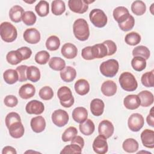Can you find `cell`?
<instances>
[{
    "label": "cell",
    "instance_id": "e0dca14e",
    "mask_svg": "<svg viewBox=\"0 0 154 154\" xmlns=\"http://www.w3.org/2000/svg\"><path fill=\"white\" fill-rule=\"evenodd\" d=\"M123 104L127 109L134 110L140 106V99L137 94H129L124 98Z\"/></svg>",
    "mask_w": 154,
    "mask_h": 154
},
{
    "label": "cell",
    "instance_id": "680465c9",
    "mask_svg": "<svg viewBox=\"0 0 154 154\" xmlns=\"http://www.w3.org/2000/svg\"><path fill=\"white\" fill-rule=\"evenodd\" d=\"M2 154H16L17 152L14 148L11 146H5L3 148L2 151Z\"/></svg>",
    "mask_w": 154,
    "mask_h": 154
},
{
    "label": "cell",
    "instance_id": "b9f144b4",
    "mask_svg": "<svg viewBox=\"0 0 154 154\" xmlns=\"http://www.w3.org/2000/svg\"><path fill=\"white\" fill-rule=\"evenodd\" d=\"M125 41L126 43L129 45L135 46L140 43L141 41V36L136 32H131L126 35Z\"/></svg>",
    "mask_w": 154,
    "mask_h": 154
},
{
    "label": "cell",
    "instance_id": "74e56055",
    "mask_svg": "<svg viewBox=\"0 0 154 154\" xmlns=\"http://www.w3.org/2000/svg\"><path fill=\"white\" fill-rule=\"evenodd\" d=\"M131 66L135 71L141 72L146 67V60L141 57H134L131 61Z\"/></svg>",
    "mask_w": 154,
    "mask_h": 154
},
{
    "label": "cell",
    "instance_id": "83f0119b",
    "mask_svg": "<svg viewBox=\"0 0 154 154\" xmlns=\"http://www.w3.org/2000/svg\"><path fill=\"white\" fill-rule=\"evenodd\" d=\"M81 132L84 135H91L95 129V126L93 122L90 119H87L84 122L80 123L79 126Z\"/></svg>",
    "mask_w": 154,
    "mask_h": 154
},
{
    "label": "cell",
    "instance_id": "11a10c76",
    "mask_svg": "<svg viewBox=\"0 0 154 154\" xmlns=\"http://www.w3.org/2000/svg\"><path fill=\"white\" fill-rule=\"evenodd\" d=\"M17 50L22 55L23 60L28 59L31 57V55L32 54V51L31 50V49L28 48V47H26V46L21 47V48L17 49Z\"/></svg>",
    "mask_w": 154,
    "mask_h": 154
},
{
    "label": "cell",
    "instance_id": "44dd1931",
    "mask_svg": "<svg viewBox=\"0 0 154 154\" xmlns=\"http://www.w3.org/2000/svg\"><path fill=\"white\" fill-rule=\"evenodd\" d=\"M35 88L31 84H25L20 87L19 90V96L23 99H28L34 96Z\"/></svg>",
    "mask_w": 154,
    "mask_h": 154
},
{
    "label": "cell",
    "instance_id": "7dc6e473",
    "mask_svg": "<svg viewBox=\"0 0 154 154\" xmlns=\"http://www.w3.org/2000/svg\"><path fill=\"white\" fill-rule=\"evenodd\" d=\"M135 24V19L134 17L130 14L129 17L123 23L119 24V28L123 31H128L132 29Z\"/></svg>",
    "mask_w": 154,
    "mask_h": 154
},
{
    "label": "cell",
    "instance_id": "c3c4849f",
    "mask_svg": "<svg viewBox=\"0 0 154 154\" xmlns=\"http://www.w3.org/2000/svg\"><path fill=\"white\" fill-rule=\"evenodd\" d=\"M5 125L7 128L13 123L16 122H21L20 117L17 112H11L8 113L5 117Z\"/></svg>",
    "mask_w": 154,
    "mask_h": 154
},
{
    "label": "cell",
    "instance_id": "bcb514c9",
    "mask_svg": "<svg viewBox=\"0 0 154 154\" xmlns=\"http://www.w3.org/2000/svg\"><path fill=\"white\" fill-rule=\"evenodd\" d=\"M40 97L45 100L51 99L54 96V92L52 89L49 86H45L42 87L38 93Z\"/></svg>",
    "mask_w": 154,
    "mask_h": 154
},
{
    "label": "cell",
    "instance_id": "94428289",
    "mask_svg": "<svg viewBox=\"0 0 154 154\" xmlns=\"http://www.w3.org/2000/svg\"><path fill=\"white\" fill-rule=\"evenodd\" d=\"M153 5H154V4L153 3V4H152V6H151V7H150V11H151V13H152V14H153V12H152V7L153 6Z\"/></svg>",
    "mask_w": 154,
    "mask_h": 154
},
{
    "label": "cell",
    "instance_id": "cb8c5ba5",
    "mask_svg": "<svg viewBox=\"0 0 154 154\" xmlns=\"http://www.w3.org/2000/svg\"><path fill=\"white\" fill-rule=\"evenodd\" d=\"M87 110L82 106L75 108L72 111L73 119L78 123H81L87 119Z\"/></svg>",
    "mask_w": 154,
    "mask_h": 154
},
{
    "label": "cell",
    "instance_id": "9a60e30c",
    "mask_svg": "<svg viewBox=\"0 0 154 154\" xmlns=\"http://www.w3.org/2000/svg\"><path fill=\"white\" fill-rule=\"evenodd\" d=\"M129 16V10L123 6L117 7L113 11V17L119 24L124 22Z\"/></svg>",
    "mask_w": 154,
    "mask_h": 154
},
{
    "label": "cell",
    "instance_id": "1f68e13d",
    "mask_svg": "<svg viewBox=\"0 0 154 154\" xmlns=\"http://www.w3.org/2000/svg\"><path fill=\"white\" fill-rule=\"evenodd\" d=\"M49 66L54 70L61 71L66 67V62L60 57H54L51 58L49 60Z\"/></svg>",
    "mask_w": 154,
    "mask_h": 154
},
{
    "label": "cell",
    "instance_id": "9c48e42d",
    "mask_svg": "<svg viewBox=\"0 0 154 154\" xmlns=\"http://www.w3.org/2000/svg\"><path fill=\"white\" fill-rule=\"evenodd\" d=\"M106 139L102 135H99L95 138L92 145L93 149L95 153L104 154L108 152V146Z\"/></svg>",
    "mask_w": 154,
    "mask_h": 154
},
{
    "label": "cell",
    "instance_id": "681fc988",
    "mask_svg": "<svg viewBox=\"0 0 154 154\" xmlns=\"http://www.w3.org/2000/svg\"><path fill=\"white\" fill-rule=\"evenodd\" d=\"M82 152V149L78 145L75 144H70L69 145L66 146L61 151V153H81Z\"/></svg>",
    "mask_w": 154,
    "mask_h": 154
},
{
    "label": "cell",
    "instance_id": "8fae6325",
    "mask_svg": "<svg viewBox=\"0 0 154 154\" xmlns=\"http://www.w3.org/2000/svg\"><path fill=\"white\" fill-rule=\"evenodd\" d=\"M45 109L43 103L37 100H32L28 102L25 106V110L29 114L39 115L43 113Z\"/></svg>",
    "mask_w": 154,
    "mask_h": 154
},
{
    "label": "cell",
    "instance_id": "7c38bea8",
    "mask_svg": "<svg viewBox=\"0 0 154 154\" xmlns=\"http://www.w3.org/2000/svg\"><path fill=\"white\" fill-rule=\"evenodd\" d=\"M114 131V125L110 121L108 120H103L100 122L98 126V132L99 135H102L106 138H108L112 135Z\"/></svg>",
    "mask_w": 154,
    "mask_h": 154
},
{
    "label": "cell",
    "instance_id": "ba28073f",
    "mask_svg": "<svg viewBox=\"0 0 154 154\" xmlns=\"http://www.w3.org/2000/svg\"><path fill=\"white\" fill-rule=\"evenodd\" d=\"M51 119L55 125L58 127H63L68 123L69 117L66 111L59 109L53 112Z\"/></svg>",
    "mask_w": 154,
    "mask_h": 154
},
{
    "label": "cell",
    "instance_id": "db71d44e",
    "mask_svg": "<svg viewBox=\"0 0 154 154\" xmlns=\"http://www.w3.org/2000/svg\"><path fill=\"white\" fill-rule=\"evenodd\" d=\"M103 44H105L107 48L108 49V56H110L112 55L113 54H114L117 51V46L116 45V43L110 40H105L103 42Z\"/></svg>",
    "mask_w": 154,
    "mask_h": 154
},
{
    "label": "cell",
    "instance_id": "277c9868",
    "mask_svg": "<svg viewBox=\"0 0 154 154\" xmlns=\"http://www.w3.org/2000/svg\"><path fill=\"white\" fill-rule=\"evenodd\" d=\"M119 64L118 61L115 59H109L103 61L100 65V73L106 77L112 78L118 72Z\"/></svg>",
    "mask_w": 154,
    "mask_h": 154
},
{
    "label": "cell",
    "instance_id": "7a4b0ae2",
    "mask_svg": "<svg viewBox=\"0 0 154 154\" xmlns=\"http://www.w3.org/2000/svg\"><path fill=\"white\" fill-rule=\"evenodd\" d=\"M0 35L2 40L4 42H13L17 38V29L11 23L4 22L0 25Z\"/></svg>",
    "mask_w": 154,
    "mask_h": 154
},
{
    "label": "cell",
    "instance_id": "8992f818",
    "mask_svg": "<svg viewBox=\"0 0 154 154\" xmlns=\"http://www.w3.org/2000/svg\"><path fill=\"white\" fill-rule=\"evenodd\" d=\"M89 17L92 24L96 27L102 28L107 23V16L104 11L100 9L94 8L92 10L90 13Z\"/></svg>",
    "mask_w": 154,
    "mask_h": 154
},
{
    "label": "cell",
    "instance_id": "9f6ffc18",
    "mask_svg": "<svg viewBox=\"0 0 154 154\" xmlns=\"http://www.w3.org/2000/svg\"><path fill=\"white\" fill-rule=\"evenodd\" d=\"M71 144H75L78 146H79L81 149L84 147V139L81 137L76 135L72 141H71Z\"/></svg>",
    "mask_w": 154,
    "mask_h": 154
},
{
    "label": "cell",
    "instance_id": "f5cc1de1",
    "mask_svg": "<svg viewBox=\"0 0 154 154\" xmlns=\"http://www.w3.org/2000/svg\"><path fill=\"white\" fill-rule=\"evenodd\" d=\"M4 104L8 107H14L18 103V100L15 96L8 95L7 96L4 100Z\"/></svg>",
    "mask_w": 154,
    "mask_h": 154
},
{
    "label": "cell",
    "instance_id": "836d02e7",
    "mask_svg": "<svg viewBox=\"0 0 154 154\" xmlns=\"http://www.w3.org/2000/svg\"><path fill=\"white\" fill-rule=\"evenodd\" d=\"M26 76L28 80L33 82H37L40 78V70L36 66H29L26 70Z\"/></svg>",
    "mask_w": 154,
    "mask_h": 154
},
{
    "label": "cell",
    "instance_id": "603a6c76",
    "mask_svg": "<svg viewBox=\"0 0 154 154\" xmlns=\"http://www.w3.org/2000/svg\"><path fill=\"white\" fill-rule=\"evenodd\" d=\"M60 76L63 81L70 82L75 79L76 71L73 67L67 66L60 71Z\"/></svg>",
    "mask_w": 154,
    "mask_h": 154
},
{
    "label": "cell",
    "instance_id": "4dcf8cb0",
    "mask_svg": "<svg viewBox=\"0 0 154 154\" xmlns=\"http://www.w3.org/2000/svg\"><path fill=\"white\" fill-rule=\"evenodd\" d=\"M6 59L7 62L12 65H16L23 60L22 55L17 50L8 52L6 55Z\"/></svg>",
    "mask_w": 154,
    "mask_h": 154
},
{
    "label": "cell",
    "instance_id": "60d3db41",
    "mask_svg": "<svg viewBox=\"0 0 154 154\" xmlns=\"http://www.w3.org/2000/svg\"><path fill=\"white\" fill-rule=\"evenodd\" d=\"M60 46V40L56 35H51L48 37L46 42V48L51 51H54L57 50Z\"/></svg>",
    "mask_w": 154,
    "mask_h": 154
},
{
    "label": "cell",
    "instance_id": "5bb4252c",
    "mask_svg": "<svg viewBox=\"0 0 154 154\" xmlns=\"http://www.w3.org/2000/svg\"><path fill=\"white\" fill-rule=\"evenodd\" d=\"M141 140L144 146L147 148L154 147V132L153 130L146 129L141 134Z\"/></svg>",
    "mask_w": 154,
    "mask_h": 154
},
{
    "label": "cell",
    "instance_id": "d6986e66",
    "mask_svg": "<svg viewBox=\"0 0 154 154\" xmlns=\"http://www.w3.org/2000/svg\"><path fill=\"white\" fill-rule=\"evenodd\" d=\"M9 134L13 138H19L22 137L25 132L24 127L21 122H16L11 125L8 128Z\"/></svg>",
    "mask_w": 154,
    "mask_h": 154
},
{
    "label": "cell",
    "instance_id": "ee69618b",
    "mask_svg": "<svg viewBox=\"0 0 154 154\" xmlns=\"http://www.w3.org/2000/svg\"><path fill=\"white\" fill-rule=\"evenodd\" d=\"M36 16L32 11H25L22 18V20L24 24L29 26L34 24L36 22Z\"/></svg>",
    "mask_w": 154,
    "mask_h": 154
},
{
    "label": "cell",
    "instance_id": "7402d4cb",
    "mask_svg": "<svg viewBox=\"0 0 154 154\" xmlns=\"http://www.w3.org/2000/svg\"><path fill=\"white\" fill-rule=\"evenodd\" d=\"M104 107V102L102 100L98 98L93 99L90 103L91 112L95 116H101L103 112Z\"/></svg>",
    "mask_w": 154,
    "mask_h": 154
},
{
    "label": "cell",
    "instance_id": "f907efd6",
    "mask_svg": "<svg viewBox=\"0 0 154 154\" xmlns=\"http://www.w3.org/2000/svg\"><path fill=\"white\" fill-rule=\"evenodd\" d=\"M82 57L86 60H91L95 59L93 46H87L82 49Z\"/></svg>",
    "mask_w": 154,
    "mask_h": 154
},
{
    "label": "cell",
    "instance_id": "e575fe53",
    "mask_svg": "<svg viewBox=\"0 0 154 154\" xmlns=\"http://www.w3.org/2000/svg\"><path fill=\"white\" fill-rule=\"evenodd\" d=\"M131 10L135 15L141 16L146 12V4L142 1H135L131 5Z\"/></svg>",
    "mask_w": 154,
    "mask_h": 154
},
{
    "label": "cell",
    "instance_id": "52a82bcc",
    "mask_svg": "<svg viewBox=\"0 0 154 154\" xmlns=\"http://www.w3.org/2000/svg\"><path fill=\"white\" fill-rule=\"evenodd\" d=\"M144 124V118L143 116L139 113H134L131 114L128 119V128L133 132L139 131L143 128Z\"/></svg>",
    "mask_w": 154,
    "mask_h": 154
},
{
    "label": "cell",
    "instance_id": "d4e9b609",
    "mask_svg": "<svg viewBox=\"0 0 154 154\" xmlns=\"http://www.w3.org/2000/svg\"><path fill=\"white\" fill-rule=\"evenodd\" d=\"M23 13L24 10L21 6L14 5L9 11V17L11 21L18 23L22 20Z\"/></svg>",
    "mask_w": 154,
    "mask_h": 154
},
{
    "label": "cell",
    "instance_id": "f35d334b",
    "mask_svg": "<svg viewBox=\"0 0 154 154\" xmlns=\"http://www.w3.org/2000/svg\"><path fill=\"white\" fill-rule=\"evenodd\" d=\"M132 55L134 57H143L146 60L150 57V51L146 46L143 45L138 46L133 49Z\"/></svg>",
    "mask_w": 154,
    "mask_h": 154
},
{
    "label": "cell",
    "instance_id": "ab89813d",
    "mask_svg": "<svg viewBox=\"0 0 154 154\" xmlns=\"http://www.w3.org/2000/svg\"><path fill=\"white\" fill-rule=\"evenodd\" d=\"M142 84L146 87H153L154 85V70L147 72L144 73L141 78Z\"/></svg>",
    "mask_w": 154,
    "mask_h": 154
},
{
    "label": "cell",
    "instance_id": "91938a15",
    "mask_svg": "<svg viewBox=\"0 0 154 154\" xmlns=\"http://www.w3.org/2000/svg\"><path fill=\"white\" fill-rule=\"evenodd\" d=\"M25 2H26V3H28V4H32V3H33V2H35V0H32V1H25Z\"/></svg>",
    "mask_w": 154,
    "mask_h": 154
},
{
    "label": "cell",
    "instance_id": "f1b7e54d",
    "mask_svg": "<svg viewBox=\"0 0 154 154\" xmlns=\"http://www.w3.org/2000/svg\"><path fill=\"white\" fill-rule=\"evenodd\" d=\"M139 144L137 140L130 138L125 140L122 144L123 150L128 153H134L138 149Z\"/></svg>",
    "mask_w": 154,
    "mask_h": 154
},
{
    "label": "cell",
    "instance_id": "5b68a950",
    "mask_svg": "<svg viewBox=\"0 0 154 154\" xmlns=\"http://www.w3.org/2000/svg\"><path fill=\"white\" fill-rule=\"evenodd\" d=\"M57 96L60 99L61 105L65 108L71 107L75 102L74 97L72 96L71 90L66 87H60L57 91Z\"/></svg>",
    "mask_w": 154,
    "mask_h": 154
},
{
    "label": "cell",
    "instance_id": "4316f807",
    "mask_svg": "<svg viewBox=\"0 0 154 154\" xmlns=\"http://www.w3.org/2000/svg\"><path fill=\"white\" fill-rule=\"evenodd\" d=\"M75 91L81 96L85 95L90 91V84L88 82L84 79H78L74 85Z\"/></svg>",
    "mask_w": 154,
    "mask_h": 154
},
{
    "label": "cell",
    "instance_id": "30bf717a",
    "mask_svg": "<svg viewBox=\"0 0 154 154\" xmlns=\"http://www.w3.org/2000/svg\"><path fill=\"white\" fill-rule=\"evenodd\" d=\"M68 5L71 11L79 14L84 13L88 8V4L85 0H69Z\"/></svg>",
    "mask_w": 154,
    "mask_h": 154
},
{
    "label": "cell",
    "instance_id": "6f0895ef",
    "mask_svg": "<svg viewBox=\"0 0 154 154\" xmlns=\"http://www.w3.org/2000/svg\"><path fill=\"white\" fill-rule=\"evenodd\" d=\"M153 108H152L149 115L146 118V121L147 124L151 127H154V118H153L154 114H153Z\"/></svg>",
    "mask_w": 154,
    "mask_h": 154
},
{
    "label": "cell",
    "instance_id": "8d00e7d4",
    "mask_svg": "<svg viewBox=\"0 0 154 154\" xmlns=\"http://www.w3.org/2000/svg\"><path fill=\"white\" fill-rule=\"evenodd\" d=\"M92 46L93 48L95 58H102L107 56L108 49L106 45L103 43L96 44Z\"/></svg>",
    "mask_w": 154,
    "mask_h": 154
},
{
    "label": "cell",
    "instance_id": "ffe728a7",
    "mask_svg": "<svg viewBox=\"0 0 154 154\" xmlns=\"http://www.w3.org/2000/svg\"><path fill=\"white\" fill-rule=\"evenodd\" d=\"M101 91L106 96H114L117 90L116 84L111 80H108L103 82L101 85Z\"/></svg>",
    "mask_w": 154,
    "mask_h": 154
},
{
    "label": "cell",
    "instance_id": "d6a6232c",
    "mask_svg": "<svg viewBox=\"0 0 154 154\" xmlns=\"http://www.w3.org/2000/svg\"><path fill=\"white\" fill-rule=\"evenodd\" d=\"M51 10L53 14L55 16L61 15L66 10V5L64 1L55 0L52 2Z\"/></svg>",
    "mask_w": 154,
    "mask_h": 154
},
{
    "label": "cell",
    "instance_id": "2e32d148",
    "mask_svg": "<svg viewBox=\"0 0 154 154\" xmlns=\"http://www.w3.org/2000/svg\"><path fill=\"white\" fill-rule=\"evenodd\" d=\"M61 54L67 59H73L77 55V48L71 43H67L63 45L61 49Z\"/></svg>",
    "mask_w": 154,
    "mask_h": 154
},
{
    "label": "cell",
    "instance_id": "4fadbf2b",
    "mask_svg": "<svg viewBox=\"0 0 154 154\" xmlns=\"http://www.w3.org/2000/svg\"><path fill=\"white\" fill-rule=\"evenodd\" d=\"M24 40L30 44H36L40 40V34L35 28L26 29L23 35Z\"/></svg>",
    "mask_w": 154,
    "mask_h": 154
},
{
    "label": "cell",
    "instance_id": "f6af8a7d",
    "mask_svg": "<svg viewBox=\"0 0 154 154\" xmlns=\"http://www.w3.org/2000/svg\"><path fill=\"white\" fill-rule=\"evenodd\" d=\"M49 58L50 55L46 51H41L35 54V61L39 64H45L48 62Z\"/></svg>",
    "mask_w": 154,
    "mask_h": 154
},
{
    "label": "cell",
    "instance_id": "ac0fdd59",
    "mask_svg": "<svg viewBox=\"0 0 154 154\" xmlns=\"http://www.w3.org/2000/svg\"><path fill=\"white\" fill-rule=\"evenodd\" d=\"M30 125L34 132L40 133L45 130L46 128V121L42 116H38L31 119Z\"/></svg>",
    "mask_w": 154,
    "mask_h": 154
},
{
    "label": "cell",
    "instance_id": "d590c367",
    "mask_svg": "<svg viewBox=\"0 0 154 154\" xmlns=\"http://www.w3.org/2000/svg\"><path fill=\"white\" fill-rule=\"evenodd\" d=\"M35 10L39 16H46L49 12V3L46 1H40L35 5Z\"/></svg>",
    "mask_w": 154,
    "mask_h": 154
},
{
    "label": "cell",
    "instance_id": "f546056e",
    "mask_svg": "<svg viewBox=\"0 0 154 154\" xmlns=\"http://www.w3.org/2000/svg\"><path fill=\"white\" fill-rule=\"evenodd\" d=\"M5 82L8 84H13L19 80V75L16 70L8 69L3 73Z\"/></svg>",
    "mask_w": 154,
    "mask_h": 154
},
{
    "label": "cell",
    "instance_id": "484cf974",
    "mask_svg": "<svg viewBox=\"0 0 154 154\" xmlns=\"http://www.w3.org/2000/svg\"><path fill=\"white\" fill-rule=\"evenodd\" d=\"M138 96L140 99V105L143 107L149 106L153 103V95L149 91H142L138 94Z\"/></svg>",
    "mask_w": 154,
    "mask_h": 154
},
{
    "label": "cell",
    "instance_id": "6da1fadb",
    "mask_svg": "<svg viewBox=\"0 0 154 154\" xmlns=\"http://www.w3.org/2000/svg\"><path fill=\"white\" fill-rule=\"evenodd\" d=\"M73 31L75 37L80 41L87 40L90 35L88 25L84 19H78L74 22Z\"/></svg>",
    "mask_w": 154,
    "mask_h": 154
},
{
    "label": "cell",
    "instance_id": "7bdbcfd3",
    "mask_svg": "<svg viewBox=\"0 0 154 154\" xmlns=\"http://www.w3.org/2000/svg\"><path fill=\"white\" fill-rule=\"evenodd\" d=\"M78 131L76 128L73 126H70L67 128L63 133L61 139L64 142L72 141L77 135Z\"/></svg>",
    "mask_w": 154,
    "mask_h": 154
},
{
    "label": "cell",
    "instance_id": "816d5d0a",
    "mask_svg": "<svg viewBox=\"0 0 154 154\" xmlns=\"http://www.w3.org/2000/svg\"><path fill=\"white\" fill-rule=\"evenodd\" d=\"M28 66L26 65H20L16 67V70L19 75V81L20 82L26 81L28 78L26 76V70Z\"/></svg>",
    "mask_w": 154,
    "mask_h": 154
},
{
    "label": "cell",
    "instance_id": "3957f363",
    "mask_svg": "<svg viewBox=\"0 0 154 154\" xmlns=\"http://www.w3.org/2000/svg\"><path fill=\"white\" fill-rule=\"evenodd\" d=\"M119 81L121 87L126 91H133L137 88V81L135 76L130 72L122 73L119 77Z\"/></svg>",
    "mask_w": 154,
    "mask_h": 154
}]
</instances>
